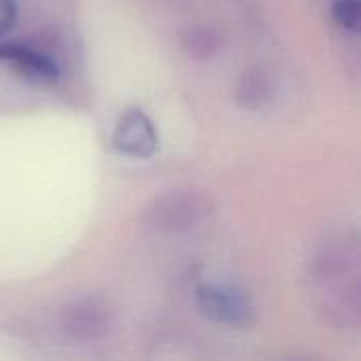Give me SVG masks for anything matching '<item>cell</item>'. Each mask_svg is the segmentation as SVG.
<instances>
[{
  "instance_id": "6da1fadb",
  "label": "cell",
  "mask_w": 361,
  "mask_h": 361,
  "mask_svg": "<svg viewBox=\"0 0 361 361\" xmlns=\"http://www.w3.org/2000/svg\"><path fill=\"white\" fill-rule=\"evenodd\" d=\"M212 203L197 192H169L146 209V222L161 233H180L203 222Z\"/></svg>"
},
{
  "instance_id": "7a4b0ae2",
  "label": "cell",
  "mask_w": 361,
  "mask_h": 361,
  "mask_svg": "<svg viewBox=\"0 0 361 361\" xmlns=\"http://www.w3.org/2000/svg\"><path fill=\"white\" fill-rule=\"evenodd\" d=\"M197 305L205 317L222 326L247 328L254 322V302L250 294L233 286L197 288Z\"/></svg>"
},
{
  "instance_id": "3957f363",
  "label": "cell",
  "mask_w": 361,
  "mask_h": 361,
  "mask_svg": "<svg viewBox=\"0 0 361 361\" xmlns=\"http://www.w3.org/2000/svg\"><path fill=\"white\" fill-rule=\"evenodd\" d=\"M112 142L116 150H121L123 154L135 159H148L154 154L159 146V135L152 121L142 110L131 108L118 118Z\"/></svg>"
},
{
  "instance_id": "277c9868",
  "label": "cell",
  "mask_w": 361,
  "mask_h": 361,
  "mask_svg": "<svg viewBox=\"0 0 361 361\" xmlns=\"http://www.w3.org/2000/svg\"><path fill=\"white\" fill-rule=\"evenodd\" d=\"M61 324L76 341H97L110 330V311L97 298H82L66 307Z\"/></svg>"
},
{
  "instance_id": "5b68a950",
  "label": "cell",
  "mask_w": 361,
  "mask_h": 361,
  "mask_svg": "<svg viewBox=\"0 0 361 361\" xmlns=\"http://www.w3.org/2000/svg\"><path fill=\"white\" fill-rule=\"evenodd\" d=\"M0 61L8 63L21 78L36 82V85H53L59 78V68L51 57L23 44L2 42Z\"/></svg>"
},
{
  "instance_id": "8992f818",
  "label": "cell",
  "mask_w": 361,
  "mask_h": 361,
  "mask_svg": "<svg viewBox=\"0 0 361 361\" xmlns=\"http://www.w3.org/2000/svg\"><path fill=\"white\" fill-rule=\"evenodd\" d=\"M269 93H271V87H269L267 76L260 70H256V72H247L241 78L239 89H237V99L241 106L252 110V108L262 106L267 102Z\"/></svg>"
},
{
  "instance_id": "52a82bcc",
  "label": "cell",
  "mask_w": 361,
  "mask_h": 361,
  "mask_svg": "<svg viewBox=\"0 0 361 361\" xmlns=\"http://www.w3.org/2000/svg\"><path fill=\"white\" fill-rule=\"evenodd\" d=\"M184 49H186V53L188 55H192V57H199V59H203V57H209L214 51H216V44H218V40H216V36H214V32L212 30H207V27H195V30H188L186 34H184Z\"/></svg>"
},
{
  "instance_id": "ba28073f",
  "label": "cell",
  "mask_w": 361,
  "mask_h": 361,
  "mask_svg": "<svg viewBox=\"0 0 361 361\" xmlns=\"http://www.w3.org/2000/svg\"><path fill=\"white\" fill-rule=\"evenodd\" d=\"M332 17L341 27L349 32H357L361 19V2L360 0H334Z\"/></svg>"
},
{
  "instance_id": "9c48e42d",
  "label": "cell",
  "mask_w": 361,
  "mask_h": 361,
  "mask_svg": "<svg viewBox=\"0 0 361 361\" xmlns=\"http://www.w3.org/2000/svg\"><path fill=\"white\" fill-rule=\"evenodd\" d=\"M15 19V2L13 0H0V34H4Z\"/></svg>"
}]
</instances>
